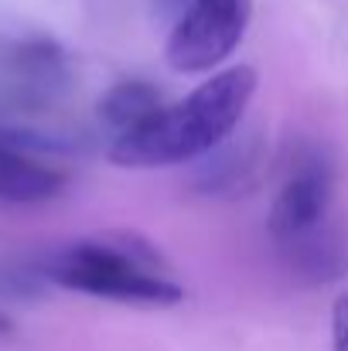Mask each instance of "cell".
Returning a JSON list of instances; mask_svg holds the SVG:
<instances>
[{"label":"cell","instance_id":"1","mask_svg":"<svg viewBox=\"0 0 348 351\" xmlns=\"http://www.w3.org/2000/svg\"><path fill=\"white\" fill-rule=\"evenodd\" d=\"M256 93L249 65L226 69L205 79L188 99L161 103L137 126L110 136V160L119 167H167L216 150L246 113Z\"/></svg>","mask_w":348,"mask_h":351},{"label":"cell","instance_id":"2","mask_svg":"<svg viewBox=\"0 0 348 351\" xmlns=\"http://www.w3.org/2000/svg\"><path fill=\"white\" fill-rule=\"evenodd\" d=\"M48 276L69 290L119 304L171 307L185 297L181 283L164 273L157 252L137 235L76 242L51 256Z\"/></svg>","mask_w":348,"mask_h":351},{"label":"cell","instance_id":"3","mask_svg":"<svg viewBox=\"0 0 348 351\" xmlns=\"http://www.w3.org/2000/svg\"><path fill=\"white\" fill-rule=\"evenodd\" d=\"M332 205V167L325 157L308 154L294 164L270 208L273 239L301 263L325 266L332 249L325 245V219Z\"/></svg>","mask_w":348,"mask_h":351},{"label":"cell","instance_id":"4","mask_svg":"<svg viewBox=\"0 0 348 351\" xmlns=\"http://www.w3.org/2000/svg\"><path fill=\"white\" fill-rule=\"evenodd\" d=\"M253 17V0H192L167 38L174 72H212L239 48Z\"/></svg>","mask_w":348,"mask_h":351},{"label":"cell","instance_id":"5","mask_svg":"<svg viewBox=\"0 0 348 351\" xmlns=\"http://www.w3.org/2000/svg\"><path fill=\"white\" fill-rule=\"evenodd\" d=\"M65 188V174L45 160L31 143L14 133H0V202L41 205Z\"/></svg>","mask_w":348,"mask_h":351},{"label":"cell","instance_id":"6","mask_svg":"<svg viewBox=\"0 0 348 351\" xmlns=\"http://www.w3.org/2000/svg\"><path fill=\"white\" fill-rule=\"evenodd\" d=\"M161 103H164V99H161V93H157L150 82L130 79V82L113 86V89L103 96V103H100V119L106 123L110 136H116V133L137 126L140 119H147Z\"/></svg>","mask_w":348,"mask_h":351},{"label":"cell","instance_id":"7","mask_svg":"<svg viewBox=\"0 0 348 351\" xmlns=\"http://www.w3.org/2000/svg\"><path fill=\"white\" fill-rule=\"evenodd\" d=\"M332 348L348 351V290L335 300V311H332Z\"/></svg>","mask_w":348,"mask_h":351},{"label":"cell","instance_id":"8","mask_svg":"<svg viewBox=\"0 0 348 351\" xmlns=\"http://www.w3.org/2000/svg\"><path fill=\"white\" fill-rule=\"evenodd\" d=\"M7 331H10V321H7V317L0 314V335H7Z\"/></svg>","mask_w":348,"mask_h":351}]
</instances>
